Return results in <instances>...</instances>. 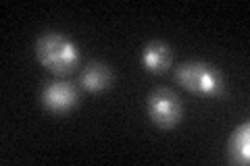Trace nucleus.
<instances>
[{"instance_id": "obj_1", "label": "nucleus", "mask_w": 250, "mask_h": 166, "mask_svg": "<svg viewBox=\"0 0 250 166\" xmlns=\"http://www.w3.org/2000/svg\"><path fill=\"white\" fill-rule=\"evenodd\" d=\"M36 58L54 75H69L77 69L82 54L77 44L71 42L65 34L46 31L36 42Z\"/></svg>"}, {"instance_id": "obj_2", "label": "nucleus", "mask_w": 250, "mask_h": 166, "mask_svg": "<svg viewBox=\"0 0 250 166\" xmlns=\"http://www.w3.org/2000/svg\"><path fill=\"white\" fill-rule=\"evenodd\" d=\"M175 81L184 90L198 93L205 98H223L228 88H225V77L215 65L205 60H192L182 62L175 69Z\"/></svg>"}, {"instance_id": "obj_3", "label": "nucleus", "mask_w": 250, "mask_h": 166, "mask_svg": "<svg viewBox=\"0 0 250 166\" xmlns=\"http://www.w3.org/2000/svg\"><path fill=\"white\" fill-rule=\"evenodd\" d=\"M146 110H148V118L161 129H173L175 125H179L184 114L177 93L167 88H159L148 96Z\"/></svg>"}, {"instance_id": "obj_4", "label": "nucleus", "mask_w": 250, "mask_h": 166, "mask_svg": "<svg viewBox=\"0 0 250 166\" xmlns=\"http://www.w3.org/2000/svg\"><path fill=\"white\" fill-rule=\"evenodd\" d=\"M40 104L54 114H65L80 104V90L69 81H50L40 93Z\"/></svg>"}, {"instance_id": "obj_5", "label": "nucleus", "mask_w": 250, "mask_h": 166, "mask_svg": "<svg viewBox=\"0 0 250 166\" xmlns=\"http://www.w3.org/2000/svg\"><path fill=\"white\" fill-rule=\"evenodd\" d=\"M77 85L83 92H90V93L104 92L106 88L113 85V71L106 62L92 60L82 69L80 77H77Z\"/></svg>"}, {"instance_id": "obj_6", "label": "nucleus", "mask_w": 250, "mask_h": 166, "mask_svg": "<svg viewBox=\"0 0 250 166\" xmlns=\"http://www.w3.org/2000/svg\"><path fill=\"white\" fill-rule=\"evenodd\" d=\"M140 62L148 73H165L173 62V52L165 42H150L140 54Z\"/></svg>"}, {"instance_id": "obj_7", "label": "nucleus", "mask_w": 250, "mask_h": 166, "mask_svg": "<svg viewBox=\"0 0 250 166\" xmlns=\"http://www.w3.org/2000/svg\"><path fill=\"white\" fill-rule=\"evenodd\" d=\"M228 158L231 164H248L250 160V123H244L236 127V131L228 139Z\"/></svg>"}]
</instances>
